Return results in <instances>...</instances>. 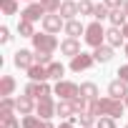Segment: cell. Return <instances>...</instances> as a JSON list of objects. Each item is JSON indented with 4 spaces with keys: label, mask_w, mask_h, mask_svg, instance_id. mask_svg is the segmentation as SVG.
I'll list each match as a JSON object with an SVG mask.
<instances>
[{
    "label": "cell",
    "mask_w": 128,
    "mask_h": 128,
    "mask_svg": "<svg viewBox=\"0 0 128 128\" xmlns=\"http://www.w3.org/2000/svg\"><path fill=\"white\" fill-rule=\"evenodd\" d=\"M63 30H66V35L68 38H78V35H83L86 33V25L80 23V20H66V28H63Z\"/></svg>",
    "instance_id": "cell-18"
},
{
    "label": "cell",
    "mask_w": 128,
    "mask_h": 128,
    "mask_svg": "<svg viewBox=\"0 0 128 128\" xmlns=\"http://www.w3.org/2000/svg\"><path fill=\"white\" fill-rule=\"evenodd\" d=\"M123 35H126V40H128V23L123 25Z\"/></svg>",
    "instance_id": "cell-40"
},
{
    "label": "cell",
    "mask_w": 128,
    "mask_h": 128,
    "mask_svg": "<svg viewBox=\"0 0 128 128\" xmlns=\"http://www.w3.org/2000/svg\"><path fill=\"white\" fill-rule=\"evenodd\" d=\"M126 113V103H120L118 98L108 96V98H100L98 96V116H110V118H120Z\"/></svg>",
    "instance_id": "cell-1"
},
{
    "label": "cell",
    "mask_w": 128,
    "mask_h": 128,
    "mask_svg": "<svg viewBox=\"0 0 128 128\" xmlns=\"http://www.w3.org/2000/svg\"><path fill=\"white\" fill-rule=\"evenodd\" d=\"M25 3H35V0H25Z\"/></svg>",
    "instance_id": "cell-44"
},
{
    "label": "cell",
    "mask_w": 128,
    "mask_h": 128,
    "mask_svg": "<svg viewBox=\"0 0 128 128\" xmlns=\"http://www.w3.org/2000/svg\"><path fill=\"white\" fill-rule=\"evenodd\" d=\"M18 33H20V38H33V35H35L33 20H25V18H20V20H18Z\"/></svg>",
    "instance_id": "cell-22"
},
{
    "label": "cell",
    "mask_w": 128,
    "mask_h": 128,
    "mask_svg": "<svg viewBox=\"0 0 128 128\" xmlns=\"http://www.w3.org/2000/svg\"><path fill=\"white\" fill-rule=\"evenodd\" d=\"M28 76L30 80H48V66H40V63H33V66L28 68Z\"/></svg>",
    "instance_id": "cell-19"
},
{
    "label": "cell",
    "mask_w": 128,
    "mask_h": 128,
    "mask_svg": "<svg viewBox=\"0 0 128 128\" xmlns=\"http://www.w3.org/2000/svg\"><path fill=\"white\" fill-rule=\"evenodd\" d=\"M40 23H43V30H45V33H53V35H55L60 28H66V20H63L60 13H48Z\"/></svg>",
    "instance_id": "cell-6"
},
{
    "label": "cell",
    "mask_w": 128,
    "mask_h": 128,
    "mask_svg": "<svg viewBox=\"0 0 128 128\" xmlns=\"http://www.w3.org/2000/svg\"><path fill=\"white\" fill-rule=\"evenodd\" d=\"M13 63H15V68H20V70H28V68L33 66V63H35V50H28V48H20V50L15 53Z\"/></svg>",
    "instance_id": "cell-7"
},
{
    "label": "cell",
    "mask_w": 128,
    "mask_h": 128,
    "mask_svg": "<svg viewBox=\"0 0 128 128\" xmlns=\"http://www.w3.org/2000/svg\"><path fill=\"white\" fill-rule=\"evenodd\" d=\"M25 96H30V98H35V100L50 98V96H53V88L48 86V80H30V83L25 86Z\"/></svg>",
    "instance_id": "cell-4"
},
{
    "label": "cell",
    "mask_w": 128,
    "mask_h": 128,
    "mask_svg": "<svg viewBox=\"0 0 128 128\" xmlns=\"http://www.w3.org/2000/svg\"><path fill=\"white\" fill-rule=\"evenodd\" d=\"M40 5H43L48 13H58V10H60V0H40Z\"/></svg>",
    "instance_id": "cell-34"
},
{
    "label": "cell",
    "mask_w": 128,
    "mask_h": 128,
    "mask_svg": "<svg viewBox=\"0 0 128 128\" xmlns=\"http://www.w3.org/2000/svg\"><path fill=\"white\" fill-rule=\"evenodd\" d=\"M93 58H96V63H110L113 60V45H98V48H93Z\"/></svg>",
    "instance_id": "cell-13"
},
{
    "label": "cell",
    "mask_w": 128,
    "mask_h": 128,
    "mask_svg": "<svg viewBox=\"0 0 128 128\" xmlns=\"http://www.w3.org/2000/svg\"><path fill=\"white\" fill-rule=\"evenodd\" d=\"M23 120H18L13 113H5V116H0V128H20Z\"/></svg>",
    "instance_id": "cell-25"
},
{
    "label": "cell",
    "mask_w": 128,
    "mask_h": 128,
    "mask_svg": "<svg viewBox=\"0 0 128 128\" xmlns=\"http://www.w3.org/2000/svg\"><path fill=\"white\" fill-rule=\"evenodd\" d=\"M0 8L5 15H15L18 13V0H0Z\"/></svg>",
    "instance_id": "cell-29"
},
{
    "label": "cell",
    "mask_w": 128,
    "mask_h": 128,
    "mask_svg": "<svg viewBox=\"0 0 128 128\" xmlns=\"http://www.w3.org/2000/svg\"><path fill=\"white\" fill-rule=\"evenodd\" d=\"M108 96H113V98H118V100H123L126 96H128V83L126 80H113L110 86H108Z\"/></svg>",
    "instance_id": "cell-14"
},
{
    "label": "cell",
    "mask_w": 128,
    "mask_h": 128,
    "mask_svg": "<svg viewBox=\"0 0 128 128\" xmlns=\"http://www.w3.org/2000/svg\"><path fill=\"white\" fill-rule=\"evenodd\" d=\"M13 90H15V78L13 76H3V80H0V98L13 96Z\"/></svg>",
    "instance_id": "cell-23"
},
{
    "label": "cell",
    "mask_w": 128,
    "mask_h": 128,
    "mask_svg": "<svg viewBox=\"0 0 128 128\" xmlns=\"http://www.w3.org/2000/svg\"><path fill=\"white\" fill-rule=\"evenodd\" d=\"M33 100H35V98H30V96H20V98H15V110H18L20 116H30L33 108H35Z\"/></svg>",
    "instance_id": "cell-15"
},
{
    "label": "cell",
    "mask_w": 128,
    "mask_h": 128,
    "mask_svg": "<svg viewBox=\"0 0 128 128\" xmlns=\"http://www.w3.org/2000/svg\"><path fill=\"white\" fill-rule=\"evenodd\" d=\"M123 100H126V106H128V96H126V98H123Z\"/></svg>",
    "instance_id": "cell-43"
},
{
    "label": "cell",
    "mask_w": 128,
    "mask_h": 128,
    "mask_svg": "<svg viewBox=\"0 0 128 128\" xmlns=\"http://www.w3.org/2000/svg\"><path fill=\"white\" fill-rule=\"evenodd\" d=\"M90 128H96V126H90Z\"/></svg>",
    "instance_id": "cell-45"
},
{
    "label": "cell",
    "mask_w": 128,
    "mask_h": 128,
    "mask_svg": "<svg viewBox=\"0 0 128 128\" xmlns=\"http://www.w3.org/2000/svg\"><path fill=\"white\" fill-rule=\"evenodd\" d=\"M70 103H73V108H76V113H83V110L88 108V98H83L80 93H78V96H76V98H73Z\"/></svg>",
    "instance_id": "cell-31"
},
{
    "label": "cell",
    "mask_w": 128,
    "mask_h": 128,
    "mask_svg": "<svg viewBox=\"0 0 128 128\" xmlns=\"http://www.w3.org/2000/svg\"><path fill=\"white\" fill-rule=\"evenodd\" d=\"M10 38H13V35H10V30L3 25V28H0V43H10Z\"/></svg>",
    "instance_id": "cell-36"
},
{
    "label": "cell",
    "mask_w": 128,
    "mask_h": 128,
    "mask_svg": "<svg viewBox=\"0 0 128 128\" xmlns=\"http://www.w3.org/2000/svg\"><path fill=\"white\" fill-rule=\"evenodd\" d=\"M93 63H96L93 55H88V53H78L76 58H70V70H76V73L88 70V68H93Z\"/></svg>",
    "instance_id": "cell-8"
},
{
    "label": "cell",
    "mask_w": 128,
    "mask_h": 128,
    "mask_svg": "<svg viewBox=\"0 0 128 128\" xmlns=\"http://www.w3.org/2000/svg\"><path fill=\"white\" fill-rule=\"evenodd\" d=\"M58 128H76V126H73V123H70V120H63V123H60V126H58Z\"/></svg>",
    "instance_id": "cell-39"
},
{
    "label": "cell",
    "mask_w": 128,
    "mask_h": 128,
    "mask_svg": "<svg viewBox=\"0 0 128 128\" xmlns=\"http://www.w3.org/2000/svg\"><path fill=\"white\" fill-rule=\"evenodd\" d=\"M123 40H126V35H123V28H118V25H110V28L106 30V43H108V45L118 48V45H123Z\"/></svg>",
    "instance_id": "cell-12"
},
{
    "label": "cell",
    "mask_w": 128,
    "mask_h": 128,
    "mask_svg": "<svg viewBox=\"0 0 128 128\" xmlns=\"http://www.w3.org/2000/svg\"><path fill=\"white\" fill-rule=\"evenodd\" d=\"M23 128H53V123L40 116H23Z\"/></svg>",
    "instance_id": "cell-16"
},
{
    "label": "cell",
    "mask_w": 128,
    "mask_h": 128,
    "mask_svg": "<svg viewBox=\"0 0 128 128\" xmlns=\"http://www.w3.org/2000/svg\"><path fill=\"white\" fill-rule=\"evenodd\" d=\"M45 15H48V10L40 5V0H38V3H30V5H28V8L20 13V18H25V20H33V23H35V20H43Z\"/></svg>",
    "instance_id": "cell-9"
},
{
    "label": "cell",
    "mask_w": 128,
    "mask_h": 128,
    "mask_svg": "<svg viewBox=\"0 0 128 128\" xmlns=\"http://www.w3.org/2000/svg\"><path fill=\"white\" fill-rule=\"evenodd\" d=\"M30 40H33V48H35V50H40V53H53V50L60 45V43H58V38H55L53 33H35Z\"/></svg>",
    "instance_id": "cell-3"
},
{
    "label": "cell",
    "mask_w": 128,
    "mask_h": 128,
    "mask_svg": "<svg viewBox=\"0 0 128 128\" xmlns=\"http://www.w3.org/2000/svg\"><path fill=\"white\" fill-rule=\"evenodd\" d=\"M35 113H38L40 118H45V120H50V118L55 116V103H53L50 98H40V100L35 103Z\"/></svg>",
    "instance_id": "cell-10"
},
{
    "label": "cell",
    "mask_w": 128,
    "mask_h": 128,
    "mask_svg": "<svg viewBox=\"0 0 128 128\" xmlns=\"http://www.w3.org/2000/svg\"><path fill=\"white\" fill-rule=\"evenodd\" d=\"M58 13L63 15V20H73V18L78 15V3H73V0H63Z\"/></svg>",
    "instance_id": "cell-17"
},
{
    "label": "cell",
    "mask_w": 128,
    "mask_h": 128,
    "mask_svg": "<svg viewBox=\"0 0 128 128\" xmlns=\"http://www.w3.org/2000/svg\"><path fill=\"white\" fill-rule=\"evenodd\" d=\"M60 53L68 55V58H76L78 53H83V50H80V40H78V38H66V40L60 43Z\"/></svg>",
    "instance_id": "cell-11"
},
{
    "label": "cell",
    "mask_w": 128,
    "mask_h": 128,
    "mask_svg": "<svg viewBox=\"0 0 128 128\" xmlns=\"http://www.w3.org/2000/svg\"><path fill=\"white\" fill-rule=\"evenodd\" d=\"M48 76L53 80H63V76H66V66H63V63H48Z\"/></svg>",
    "instance_id": "cell-24"
},
{
    "label": "cell",
    "mask_w": 128,
    "mask_h": 128,
    "mask_svg": "<svg viewBox=\"0 0 128 128\" xmlns=\"http://www.w3.org/2000/svg\"><path fill=\"white\" fill-rule=\"evenodd\" d=\"M83 40H86L90 48H98V45H103V43H106V28L100 25V20H93L90 25H86Z\"/></svg>",
    "instance_id": "cell-2"
},
{
    "label": "cell",
    "mask_w": 128,
    "mask_h": 128,
    "mask_svg": "<svg viewBox=\"0 0 128 128\" xmlns=\"http://www.w3.org/2000/svg\"><path fill=\"white\" fill-rule=\"evenodd\" d=\"M50 55H53V53H40V50H35V63H40V66H48V63H53Z\"/></svg>",
    "instance_id": "cell-35"
},
{
    "label": "cell",
    "mask_w": 128,
    "mask_h": 128,
    "mask_svg": "<svg viewBox=\"0 0 128 128\" xmlns=\"http://www.w3.org/2000/svg\"><path fill=\"white\" fill-rule=\"evenodd\" d=\"M103 3L113 10V8H123V3H126V0H103Z\"/></svg>",
    "instance_id": "cell-37"
},
{
    "label": "cell",
    "mask_w": 128,
    "mask_h": 128,
    "mask_svg": "<svg viewBox=\"0 0 128 128\" xmlns=\"http://www.w3.org/2000/svg\"><path fill=\"white\" fill-rule=\"evenodd\" d=\"M108 20H110V25L123 28V25L128 23V15H126V10H123V8H113V10H110V15H108Z\"/></svg>",
    "instance_id": "cell-21"
},
{
    "label": "cell",
    "mask_w": 128,
    "mask_h": 128,
    "mask_svg": "<svg viewBox=\"0 0 128 128\" xmlns=\"http://www.w3.org/2000/svg\"><path fill=\"white\" fill-rule=\"evenodd\" d=\"M53 93H55L60 100H73V98L80 93V86H76V83H70V80H58L55 88H53Z\"/></svg>",
    "instance_id": "cell-5"
},
{
    "label": "cell",
    "mask_w": 128,
    "mask_h": 128,
    "mask_svg": "<svg viewBox=\"0 0 128 128\" xmlns=\"http://www.w3.org/2000/svg\"><path fill=\"white\" fill-rule=\"evenodd\" d=\"M15 110V100L10 96H3L0 98V116H5V113H13Z\"/></svg>",
    "instance_id": "cell-28"
},
{
    "label": "cell",
    "mask_w": 128,
    "mask_h": 128,
    "mask_svg": "<svg viewBox=\"0 0 128 128\" xmlns=\"http://www.w3.org/2000/svg\"><path fill=\"white\" fill-rule=\"evenodd\" d=\"M96 116L93 113H88V110H83V113H78V123H80V128H90V126H96Z\"/></svg>",
    "instance_id": "cell-27"
},
{
    "label": "cell",
    "mask_w": 128,
    "mask_h": 128,
    "mask_svg": "<svg viewBox=\"0 0 128 128\" xmlns=\"http://www.w3.org/2000/svg\"><path fill=\"white\" fill-rule=\"evenodd\" d=\"M108 15H110V8H108L106 3H100V5H96V10H93V18H96V20H106Z\"/></svg>",
    "instance_id": "cell-30"
},
{
    "label": "cell",
    "mask_w": 128,
    "mask_h": 128,
    "mask_svg": "<svg viewBox=\"0 0 128 128\" xmlns=\"http://www.w3.org/2000/svg\"><path fill=\"white\" fill-rule=\"evenodd\" d=\"M73 113H76V108H73L70 100H60V103H55V116H60L63 120H68Z\"/></svg>",
    "instance_id": "cell-20"
},
{
    "label": "cell",
    "mask_w": 128,
    "mask_h": 128,
    "mask_svg": "<svg viewBox=\"0 0 128 128\" xmlns=\"http://www.w3.org/2000/svg\"><path fill=\"white\" fill-rule=\"evenodd\" d=\"M80 96L88 98V100L98 98V86H96V83H80Z\"/></svg>",
    "instance_id": "cell-26"
},
{
    "label": "cell",
    "mask_w": 128,
    "mask_h": 128,
    "mask_svg": "<svg viewBox=\"0 0 128 128\" xmlns=\"http://www.w3.org/2000/svg\"><path fill=\"white\" fill-rule=\"evenodd\" d=\"M96 128H116V118H110V116H98Z\"/></svg>",
    "instance_id": "cell-32"
},
{
    "label": "cell",
    "mask_w": 128,
    "mask_h": 128,
    "mask_svg": "<svg viewBox=\"0 0 128 128\" xmlns=\"http://www.w3.org/2000/svg\"><path fill=\"white\" fill-rule=\"evenodd\" d=\"M118 78L128 83V66H120V68H118Z\"/></svg>",
    "instance_id": "cell-38"
},
{
    "label": "cell",
    "mask_w": 128,
    "mask_h": 128,
    "mask_svg": "<svg viewBox=\"0 0 128 128\" xmlns=\"http://www.w3.org/2000/svg\"><path fill=\"white\" fill-rule=\"evenodd\" d=\"M126 128H128V126H126Z\"/></svg>",
    "instance_id": "cell-46"
},
{
    "label": "cell",
    "mask_w": 128,
    "mask_h": 128,
    "mask_svg": "<svg viewBox=\"0 0 128 128\" xmlns=\"http://www.w3.org/2000/svg\"><path fill=\"white\" fill-rule=\"evenodd\" d=\"M123 10H126V15H128V0H126V3H123Z\"/></svg>",
    "instance_id": "cell-41"
},
{
    "label": "cell",
    "mask_w": 128,
    "mask_h": 128,
    "mask_svg": "<svg viewBox=\"0 0 128 128\" xmlns=\"http://www.w3.org/2000/svg\"><path fill=\"white\" fill-rule=\"evenodd\" d=\"M123 50H126V58H128V43H126V45H123Z\"/></svg>",
    "instance_id": "cell-42"
},
{
    "label": "cell",
    "mask_w": 128,
    "mask_h": 128,
    "mask_svg": "<svg viewBox=\"0 0 128 128\" xmlns=\"http://www.w3.org/2000/svg\"><path fill=\"white\" fill-rule=\"evenodd\" d=\"M93 10H96V5L90 3V0H80L78 3V13L80 15H93Z\"/></svg>",
    "instance_id": "cell-33"
}]
</instances>
